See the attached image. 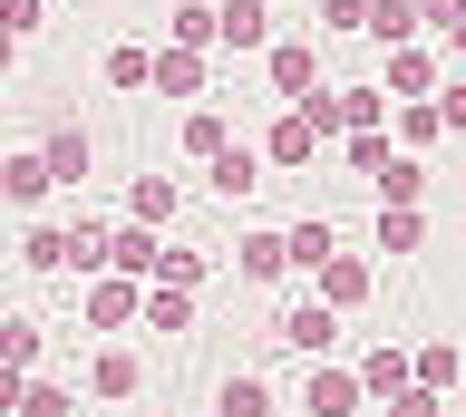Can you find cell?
<instances>
[{"instance_id": "obj_26", "label": "cell", "mask_w": 466, "mask_h": 417, "mask_svg": "<svg viewBox=\"0 0 466 417\" xmlns=\"http://www.w3.org/2000/svg\"><path fill=\"white\" fill-rule=\"evenodd\" d=\"M428 78H437V68L418 59V49H389V88H399V97H418V88H428Z\"/></svg>"}, {"instance_id": "obj_7", "label": "cell", "mask_w": 466, "mask_h": 417, "mask_svg": "<svg viewBox=\"0 0 466 417\" xmlns=\"http://www.w3.org/2000/svg\"><path fill=\"white\" fill-rule=\"evenodd\" d=\"M49 155H39V146H29V155H10V165H0V194H10V204H39V194H49Z\"/></svg>"}, {"instance_id": "obj_29", "label": "cell", "mask_w": 466, "mask_h": 417, "mask_svg": "<svg viewBox=\"0 0 466 417\" xmlns=\"http://www.w3.org/2000/svg\"><path fill=\"white\" fill-rule=\"evenodd\" d=\"M156 282H175V292H195V282H204V253H166V263H156Z\"/></svg>"}, {"instance_id": "obj_34", "label": "cell", "mask_w": 466, "mask_h": 417, "mask_svg": "<svg viewBox=\"0 0 466 417\" xmlns=\"http://www.w3.org/2000/svg\"><path fill=\"white\" fill-rule=\"evenodd\" d=\"M437 39H447V49H457V59H466V20H457V30H437Z\"/></svg>"}, {"instance_id": "obj_10", "label": "cell", "mask_w": 466, "mask_h": 417, "mask_svg": "<svg viewBox=\"0 0 466 417\" xmlns=\"http://www.w3.org/2000/svg\"><path fill=\"white\" fill-rule=\"evenodd\" d=\"M272 39V10L262 0H224V49H262Z\"/></svg>"}, {"instance_id": "obj_17", "label": "cell", "mask_w": 466, "mask_h": 417, "mask_svg": "<svg viewBox=\"0 0 466 417\" xmlns=\"http://www.w3.org/2000/svg\"><path fill=\"white\" fill-rule=\"evenodd\" d=\"M418 233H428L418 204H379V253H418Z\"/></svg>"}, {"instance_id": "obj_27", "label": "cell", "mask_w": 466, "mask_h": 417, "mask_svg": "<svg viewBox=\"0 0 466 417\" xmlns=\"http://www.w3.org/2000/svg\"><path fill=\"white\" fill-rule=\"evenodd\" d=\"M29 359H39V330H29V321H0V369H29Z\"/></svg>"}, {"instance_id": "obj_4", "label": "cell", "mask_w": 466, "mask_h": 417, "mask_svg": "<svg viewBox=\"0 0 466 417\" xmlns=\"http://www.w3.org/2000/svg\"><path fill=\"white\" fill-rule=\"evenodd\" d=\"M311 146H320V117H311V107H291V117L272 126V136H262V155H272V165H301Z\"/></svg>"}, {"instance_id": "obj_12", "label": "cell", "mask_w": 466, "mask_h": 417, "mask_svg": "<svg viewBox=\"0 0 466 417\" xmlns=\"http://www.w3.org/2000/svg\"><path fill=\"white\" fill-rule=\"evenodd\" d=\"M20 263H29V272H68V263H78V233H58V223H39V233L20 243Z\"/></svg>"}, {"instance_id": "obj_2", "label": "cell", "mask_w": 466, "mask_h": 417, "mask_svg": "<svg viewBox=\"0 0 466 417\" xmlns=\"http://www.w3.org/2000/svg\"><path fill=\"white\" fill-rule=\"evenodd\" d=\"M107 263L127 272V282H156V263H166V243H156V223H127V233L107 243Z\"/></svg>"}, {"instance_id": "obj_21", "label": "cell", "mask_w": 466, "mask_h": 417, "mask_svg": "<svg viewBox=\"0 0 466 417\" xmlns=\"http://www.w3.org/2000/svg\"><path fill=\"white\" fill-rule=\"evenodd\" d=\"M146 321H156V330H185V321H195V292L156 282V292H146Z\"/></svg>"}, {"instance_id": "obj_3", "label": "cell", "mask_w": 466, "mask_h": 417, "mask_svg": "<svg viewBox=\"0 0 466 417\" xmlns=\"http://www.w3.org/2000/svg\"><path fill=\"white\" fill-rule=\"evenodd\" d=\"M137 311H146V282H127V272H116V282H97V292H87V321H97V330L137 321Z\"/></svg>"}, {"instance_id": "obj_24", "label": "cell", "mask_w": 466, "mask_h": 417, "mask_svg": "<svg viewBox=\"0 0 466 417\" xmlns=\"http://www.w3.org/2000/svg\"><path fill=\"white\" fill-rule=\"evenodd\" d=\"M127 213H137V223H166V213H175V184H166V175H137Z\"/></svg>"}, {"instance_id": "obj_14", "label": "cell", "mask_w": 466, "mask_h": 417, "mask_svg": "<svg viewBox=\"0 0 466 417\" xmlns=\"http://www.w3.org/2000/svg\"><path fill=\"white\" fill-rule=\"evenodd\" d=\"M360 408V379L350 369H311V417H350Z\"/></svg>"}, {"instance_id": "obj_16", "label": "cell", "mask_w": 466, "mask_h": 417, "mask_svg": "<svg viewBox=\"0 0 466 417\" xmlns=\"http://www.w3.org/2000/svg\"><path fill=\"white\" fill-rule=\"evenodd\" d=\"M360 292H370V263H350V253H330V263H320V301L340 311V301H360Z\"/></svg>"}, {"instance_id": "obj_20", "label": "cell", "mask_w": 466, "mask_h": 417, "mask_svg": "<svg viewBox=\"0 0 466 417\" xmlns=\"http://www.w3.org/2000/svg\"><path fill=\"white\" fill-rule=\"evenodd\" d=\"M214 417H272V388H262V379H224Z\"/></svg>"}, {"instance_id": "obj_9", "label": "cell", "mask_w": 466, "mask_h": 417, "mask_svg": "<svg viewBox=\"0 0 466 417\" xmlns=\"http://www.w3.org/2000/svg\"><path fill=\"white\" fill-rule=\"evenodd\" d=\"M370 184H379V204H418V194H428V165H418V155H389Z\"/></svg>"}, {"instance_id": "obj_15", "label": "cell", "mask_w": 466, "mask_h": 417, "mask_svg": "<svg viewBox=\"0 0 466 417\" xmlns=\"http://www.w3.org/2000/svg\"><path fill=\"white\" fill-rule=\"evenodd\" d=\"M291 263H301V272H320V263H330V253H340V243H330V223H320V213H301V223H291Z\"/></svg>"}, {"instance_id": "obj_25", "label": "cell", "mask_w": 466, "mask_h": 417, "mask_svg": "<svg viewBox=\"0 0 466 417\" xmlns=\"http://www.w3.org/2000/svg\"><path fill=\"white\" fill-rule=\"evenodd\" d=\"M107 88H156V49H116V59H107Z\"/></svg>"}, {"instance_id": "obj_31", "label": "cell", "mask_w": 466, "mask_h": 417, "mask_svg": "<svg viewBox=\"0 0 466 417\" xmlns=\"http://www.w3.org/2000/svg\"><path fill=\"white\" fill-rule=\"evenodd\" d=\"M0 30H10V39H29V30H39V0H0Z\"/></svg>"}, {"instance_id": "obj_30", "label": "cell", "mask_w": 466, "mask_h": 417, "mask_svg": "<svg viewBox=\"0 0 466 417\" xmlns=\"http://www.w3.org/2000/svg\"><path fill=\"white\" fill-rule=\"evenodd\" d=\"M370 10H379V0H320V20H330V30H370Z\"/></svg>"}, {"instance_id": "obj_19", "label": "cell", "mask_w": 466, "mask_h": 417, "mask_svg": "<svg viewBox=\"0 0 466 417\" xmlns=\"http://www.w3.org/2000/svg\"><path fill=\"white\" fill-rule=\"evenodd\" d=\"M39 155H49V175H58V184H78V175H87V136H78V126H58Z\"/></svg>"}, {"instance_id": "obj_33", "label": "cell", "mask_w": 466, "mask_h": 417, "mask_svg": "<svg viewBox=\"0 0 466 417\" xmlns=\"http://www.w3.org/2000/svg\"><path fill=\"white\" fill-rule=\"evenodd\" d=\"M437 117H447V126H466V78H447V97H437Z\"/></svg>"}, {"instance_id": "obj_8", "label": "cell", "mask_w": 466, "mask_h": 417, "mask_svg": "<svg viewBox=\"0 0 466 417\" xmlns=\"http://www.w3.org/2000/svg\"><path fill=\"white\" fill-rule=\"evenodd\" d=\"M272 88H282V97H311V88H320V59L301 49V39H282V49H272Z\"/></svg>"}, {"instance_id": "obj_18", "label": "cell", "mask_w": 466, "mask_h": 417, "mask_svg": "<svg viewBox=\"0 0 466 417\" xmlns=\"http://www.w3.org/2000/svg\"><path fill=\"white\" fill-rule=\"evenodd\" d=\"M87 388H97V398H137V350H107L87 369Z\"/></svg>"}, {"instance_id": "obj_23", "label": "cell", "mask_w": 466, "mask_h": 417, "mask_svg": "<svg viewBox=\"0 0 466 417\" xmlns=\"http://www.w3.org/2000/svg\"><path fill=\"white\" fill-rule=\"evenodd\" d=\"M282 263H291V243H282V233H243V272H253V282H272Z\"/></svg>"}, {"instance_id": "obj_13", "label": "cell", "mask_w": 466, "mask_h": 417, "mask_svg": "<svg viewBox=\"0 0 466 417\" xmlns=\"http://www.w3.org/2000/svg\"><path fill=\"white\" fill-rule=\"evenodd\" d=\"M156 88H166V97H195L204 88V49H156Z\"/></svg>"}, {"instance_id": "obj_5", "label": "cell", "mask_w": 466, "mask_h": 417, "mask_svg": "<svg viewBox=\"0 0 466 417\" xmlns=\"http://www.w3.org/2000/svg\"><path fill=\"white\" fill-rule=\"evenodd\" d=\"M204 184H214V194L233 204V194H253V184H262V155H253V146H224L214 165H204Z\"/></svg>"}, {"instance_id": "obj_22", "label": "cell", "mask_w": 466, "mask_h": 417, "mask_svg": "<svg viewBox=\"0 0 466 417\" xmlns=\"http://www.w3.org/2000/svg\"><path fill=\"white\" fill-rule=\"evenodd\" d=\"M224 146H233V136H224V117H214V107H195V117H185V155H204V165H214Z\"/></svg>"}, {"instance_id": "obj_32", "label": "cell", "mask_w": 466, "mask_h": 417, "mask_svg": "<svg viewBox=\"0 0 466 417\" xmlns=\"http://www.w3.org/2000/svg\"><path fill=\"white\" fill-rule=\"evenodd\" d=\"M389 417H437V388H428V379H418V388H399V408H389Z\"/></svg>"}, {"instance_id": "obj_6", "label": "cell", "mask_w": 466, "mask_h": 417, "mask_svg": "<svg viewBox=\"0 0 466 417\" xmlns=\"http://www.w3.org/2000/svg\"><path fill=\"white\" fill-rule=\"evenodd\" d=\"M418 30H428V10H418V0H379V10H370V39H379V49H408Z\"/></svg>"}, {"instance_id": "obj_11", "label": "cell", "mask_w": 466, "mask_h": 417, "mask_svg": "<svg viewBox=\"0 0 466 417\" xmlns=\"http://www.w3.org/2000/svg\"><path fill=\"white\" fill-rule=\"evenodd\" d=\"M360 388L399 398V388H418V359H399V350H370V359H360Z\"/></svg>"}, {"instance_id": "obj_28", "label": "cell", "mask_w": 466, "mask_h": 417, "mask_svg": "<svg viewBox=\"0 0 466 417\" xmlns=\"http://www.w3.org/2000/svg\"><path fill=\"white\" fill-rule=\"evenodd\" d=\"M10 417H68V388H58V379H39V388H20V408H10Z\"/></svg>"}, {"instance_id": "obj_1", "label": "cell", "mask_w": 466, "mask_h": 417, "mask_svg": "<svg viewBox=\"0 0 466 417\" xmlns=\"http://www.w3.org/2000/svg\"><path fill=\"white\" fill-rule=\"evenodd\" d=\"M272 330H282V350L320 359V350H330V340H340V311H330V301H291V311H282V321H272Z\"/></svg>"}]
</instances>
